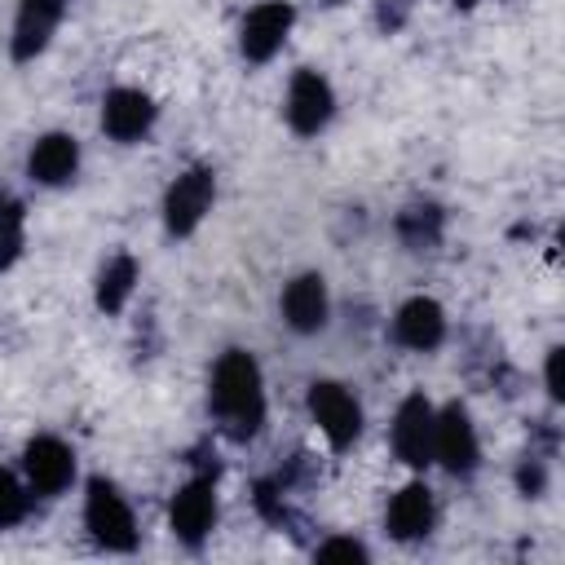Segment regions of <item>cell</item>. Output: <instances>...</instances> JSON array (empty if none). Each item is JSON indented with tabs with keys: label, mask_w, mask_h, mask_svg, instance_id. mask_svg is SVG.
Listing matches in <instances>:
<instances>
[{
	"label": "cell",
	"mask_w": 565,
	"mask_h": 565,
	"mask_svg": "<svg viewBox=\"0 0 565 565\" xmlns=\"http://www.w3.org/2000/svg\"><path fill=\"white\" fill-rule=\"evenodd\" d=\"M212 199H216L212 168L194 163V168L177 172L172 185H168V194H163V225H168V234H177V238L194 234L203 225V216L212 212Z\"/></svg>",
	"instance_id": "277c9868"
},
{
	"label": "cell",
	"mask_w": 565,
	"mask_h": 565,
	"mask_svg": "<svg viewBox=\"0 0 565 565\" xmlns=\"http://www.w3.org/2000/svg\"><path fill=\"white\" fill-rule=\"evenodd\" d=\"M137 291V260L128 252H115L102 274H97V309L102 313H119Z\"/></svg>",
	"instance_id": "e0dca14e"
},
{
	"label": "cell",
	"mask_w": 565,
	"mask_h": 565,
	"mask_svg": "<svg viewBox=\"0 0 565 565\" xmlns=\"http://www.w3.org/2000/svg\"><path fill=\"white\" fill-rule=\"evenodd\" d=\"M278 309H282V322H287L291 331H300V335L322 331L327 318H331V296H327L322 274H296V278L282 287Z\"/></svg>",
	"instance_id": "4fadbf2b"
},
{
	"label": "cell",
	"mask_w": 565,
	"mask_h": 565,
	"mask_svg": "<svg viewBox=\"0 0 565 565\" xmlns=\"http://www.w3.org/2000/svg\"><path fill=\"white\" fill-rule=\"evenodd\" d=\"M168 525H172V534H177L185 547H199V543L212 534V525H216V481H212L207 472L190 477V481L172 494V503H168Z\"/></svg>",
	"instance_id": "9c48e42d"
},
{
	"label": "cell",
	"mask_w": 565,
	"mask_h": 565,
	"mask_svg": "<svg viewBox=\"0 0 565 565\" xmlns=\"http://www.w3.org/2000/svg\"><path fill=\"white\" fill-rule=\"evenodd\" d=\"M26 247V216L18 203H0V269H9Z\"/></svg>",
	"instance_id": "d6986e66"
},
{
	"label": "cell",
	"mask_w": 565,
	"mask_h": 565,
	"mask_svg": "<svg viewBox=\"0 0 565 565\" xmlns=\"http://www.w3.org/2000/svg\"><path fill=\"white\" fill-rule=\"evenodd\" d=\"M313 556H318V561H366L371 552H366L358 539H327V543L313 547Z\"/></svg>",
	"instance_id": "44dd1931"
},
{
	"label": "cell",
	"mask_w": 565,
	"mask_h": 565,
	"mask_svg": "<svg viewBox=\"0 0 565 565\" xmlns=\"http://www.w3.org/2000/svg\"><path fill=\"white\" fill-rule=\"evenodd\" d=\"M516 486H521V494L539 499V494H543V486H547V468H543V459H525V463H521V472H516Z\"/></svg>",
	"instance_id": "7402d4cb"
},
{
	"label": "cell",
	"mask_w": 565,
	"mask_h": 565,
	"mask_svg": "<svg viewBox=\"0 0 565 565\" xmlns=\"http://www.w3.org/2000/svg\"><path fill=\"white\" fill-rule=\"evenodd\" d=\"M291 22H296V9L287 0H260L247 9L243 26H238V49L247 62H269L287 35H291Z\"/></svg>",
	"instance_id": "30bf717a"
},
{
	"label": "cell",
	"mask_w": 565,
	"mask_h": 565,
	"mask_svg": "<svg viewBox=\"0 0 565 565\" xmlns=\"http://www.w3.org/2000/svg\"><path fill=\"white\" fill-rule=\"evenodd\" d=\"M309 419L327 437L331 450H349L362 433V402L335 380H313L309 384Z\"/></svg>",
	"instance_id": "3957f363"
},
{
	"label": "cell",
	"mask_w": 565,
	"mask_h": 565,
	"mask_svg": "<svg viewBox=\"0 0 565 565\" xmlns=\"http://www.w3.org/2000/svg\"><path fill=\"white\" fill-rule=\"evenodd\" d=\"M433 415H437V406L424 393H411L397 402L393 424H388V446L402 463H411V468L433 463Z\"/></svg>",
	"instance_id": "52a82bcc"
},
{
	"label": "cell",
	"mask_w": 565,
	"mask_h": 565,
	"mask_svg": "<svg viewBox=\"0 0 565 565\" xmlns=\"http://www.w3.org/2000/svg\"><path fill=\"white\" fill-rule=\"evenodd\" d=\"M66 18V0H22L18 18H13V35H9V53L13 62H31L49 49L53 31Z\"/></svg>",
	"instance_id": "7c38bea8"
},
{
	"label": "cell",
	"mask_w": 565,
	"mask_h": 565,
	"mask_svg": "<svg viewBox=\"0 0 565 565\" xmlns=\"http://www.w3.org/2000/svg\"><path fill=\"white\" fill-rule=\"evenodd\" d=\"M433 463H441L455 477H468L481 463V441H477V424L472 415L450 402L433 415Z\"/></svg>",
	"instance_id": "5b68a950"
},
{
	"label": "cell",
	"mask_w": 565,
	"mask_h": 565,
	"mask_svg": "<svg viewBox=\"0 0 565 565\" xmlns=\"http://www.w3.org/2000/svg\"><path fill=\"white\" fill-rule=\"evenodd\" d=\"M397 230H402V238H406V243L424 247V243H433V238H437V230H441V212H437V207H411V212H402Z\"/></svg>",
	"instance_id": "ffe728a7"
},
{
	"label": "cell",
	"mask_w": 565,
	"mask_h": 565,
	"mask_svg": "<svg viewBox=\"0 0 565 565\" xmlns=\"http://www.w3.org/2000/svg\"><path fill=\"white\" fill-rule=\"evenodd\" d=\"M26 172L40 185H66L79 172V141L71 132H44L26 154Z\"/></svg>",
	"instance_id": "2e32d148"
},
{
	"label": "cell",
	"mask_w": 565,
	"mask_h": 565,
	"mask_svg": "<svg viewBox=\"0 0 565 565\" xmlns=\"http://www.w3.org/2000/svg\"><path fill=\"white\" fill-rule=\"evenodd\" d=\"M282 115H287V128L296 137H318L331 115H335V93L327 84V75L318 71H296L291 84H287V102H282Z\"/></svg>",
	"instance_id": "8992f818"
},
{
	"label": "cell",
	"mask_w": 565,
	"mask_h": 565,
	"mask_svg": "<svg viewBox=\"0 0 565 565\" xmlns=\"http://www.w3.org/2000/svg\"><path fill=\"white\" fill-rule=\"evenodd\" d=\"M31 486L18 477V472H9V468H0V530H9V525H18V521H26V512H31Z\"/></svg>",
	"instance_id": "ac0fdd59"
},
{
	"label": "cell",
	"mask_w": 565,
	"mask_h": 565,
	"mask_svg": "<svg viewBox=\"0 0 565 565\" xmlns=\"http://www.w3.org/2000/svg\"><path fill=\"white\" fill-rule=\"evenodd\" d=\"M393 340L411 353H433L446 340V309L433 296H411L393 313Z\"/></svg>",
	"instance_id": "5bb4252c"
},
{
	"label": "cell",
	"mask_w": 565,
	"mask_h": 565,
	"mask_svg": "<svg viewBox=\"0 0 565 565\" xmlns=\"http://www.w3.org/2000/svg\"><path fill=\"white\" fill-rule=\"evenodd\" d=\"M207 406L234 441H247L265 428V380L247 349H230L216 358L212 384H207Z\"/></svg>",
	"instance_id": "6da1fadb"
},
{
	"label": "cell",
	"mask_w": 565,
	"mask_h": 565,
	"mask_svg": "<svg viewBox=\"0 0 565 565\" xmlns=\"http://www.w3.org/2000/svg\"><path fill=\"white\" fill-rule=\"evenodd\" d=\"M561 358H565V349H547V362H543V384H547L552 402L565 397V388H561Z\"/></svg>",
	"instance_id": "603a6c76"
},
{
	"label": "cell",
	"mask_w": 565,
	"mask_h": 565,
	"mask_svg": "<svg viewBox=\"0 0 565 565\" xmlns=\"http://www.w3.org/2000/svg\"><path fill=\"white\" fill-rule=\"evenodd\" d=\"M154 119H159V106L150 102V93H141L132 84H119L102 97V132L110 141L132 146L154 128Z\"/></svg>",
	"instance_id": "8fae6325"
},
{
	"label": "cell",
	"mask_w": 565,
	"mask_h": 565,
	"mask_svg": "<svg viewBox=\"0 0 565 565\" xmlns=\"http://www.w3.org/2000/svg\"><path fill=\"white\" fill-rule=\"evenodd\" d=\"M433 521H437V499H433V490H428L424 481H411V486H402V490L388 499L384 525H388L393 539L415 543V539H424V534L433 530Z\"/></svg>",
	"instance_id": "9a60e30c"
},
{
	"label": "cell",
	"mask_w": 565,
	"mask_h": 565,
	"mask_svg": "<svg viewBox=\"0 0 565 565\" xmlns=\"http://www.w3.org/2000/svg\"><path fill=\"white\" fill-rule=\"evenodd\" d=\"M22 481L31 486V494H44V499L62 494L75 481V450L53 433L31 437L22 450Z\"/></svg>",
	"instance_id": "ba28073f"
},
{
	"label": "cell",
	"mask_w": 565,
	"mask_h": 565,
	"mask_svg": "<svg viewBox=\"0 0 565 565\" xmlns=\"http://www.w3.org/2000/svg\"><path fill=\"white\" fill-rule=\"evenodd\" d=\"M84 530L106 547V552H132L137 547V516L132 503L119 494L115 481L93 477L84 490Z\"/></svg>",
	"instance_id": "7a4b0ae2"
},
{
	"label": "cell",
	"mask_w": 565,
	"mask_h": 565,
	"mask_svg": "<svg viewBox=\"0 0 565 565\" xmlns=\"http://www.w3.org/2000/svg\"><path fill=\"white\" fill-rule=\"evenodd\" d=\"M455 4H477V0H455Z\"/></svg>",
	"instance_id": "cb8c5ba5"
}]
</instances>
